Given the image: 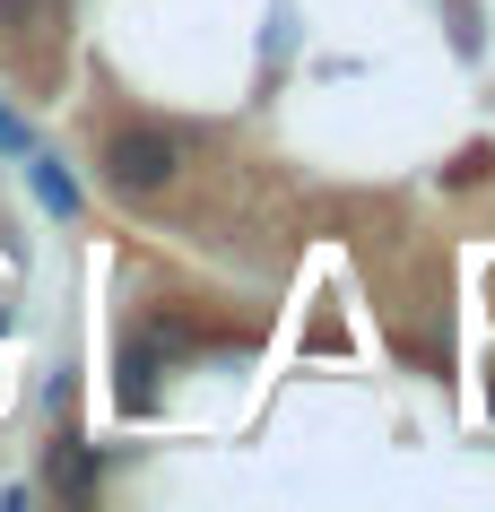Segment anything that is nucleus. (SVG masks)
I'll return each mask as SVG.
<instances>
[{"label": "nucleus", "mask_w": 495, "mask_h": 512, "mask_svg": "<svg viewBox=\"0 0 495 512\" xmlns=\"http://www.w3.org/2000/svg\"><path fill=\"white\" fill-rule=\"evenodd\" d=\"M96 174H105L113 200L148 209V200H165V191L183 183V139L165 131V122H113L96 139Z\"/></svg>", "instance_id": "nucleus-1"}, {"label": "nucleus", "mask_w": 495, "mask_h": 512, "mask_svg": "<svg viewBox=\"0 0 495 512\" xmlns=\"http://www.w3.org/2000/svg\"><path fill=\"white\" fill-rule=\"evenodd\" d=\"M96 478H105V469H96V443H87V434H53V486L61 495H70V504H96Z\"/></svg>", "instance_id": "nucleus-2"}, {"label": "nucleus", "mask_w": 495, "mask_h": 512, "mask_svg": "<svg viewBox=\"0 0 495 512\" xmlns=\"http://www.w3.org/2000/svg\"><path fill=\"white\" fill-rule=\"evenodd\" d=\"M35 183H44V200H53V209H79V191L61 183V174H53V165H44V157H35Z\"/></svg>", "instance_id": "nucleus-3"}]
</instances>
